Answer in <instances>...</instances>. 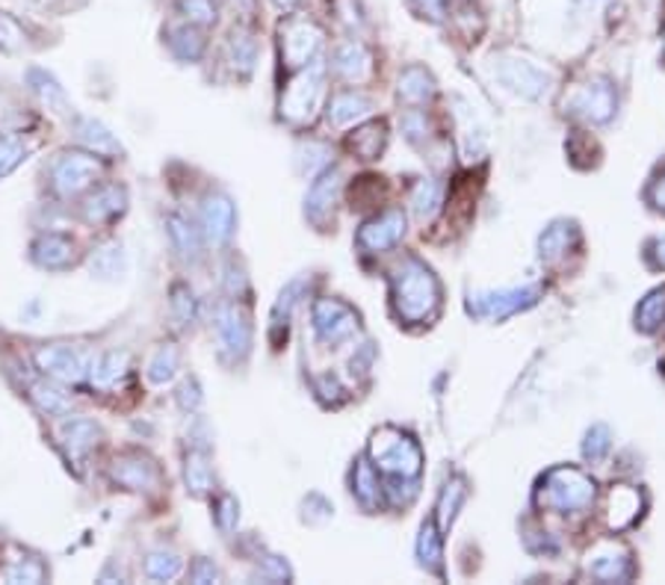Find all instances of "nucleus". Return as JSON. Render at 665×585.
Instances as JSON below:
<instances>
[{"label": "nucleus", "mask_w": 665, "mask_h": 585, "mask_svg": "<svg viewBox=\"0 0 665 585\" xmlns=\"http://www.w3.org/2000/svg\"><path fill=\"white\" fill-rule=\"evenodd\" d=\"M37 145L28 143L24 136H0V180L19 169L21 163L30 160Z\"/></svg>", "instance_id": "obj_18"}, {"label": "nucleus", "mask_w": 665, "mask_h": 585, "mask_svg": "<svg viewBox=\"0 0 665 585\" xmlns=\"http://www.w3.org/2000/svg\"><path fill=\"white\" fill-rule=\"evenodd\" d=\"M166 45L178 60L184 63H196L198 56L205 54V36H201V28H193V24H178V28H166Z\"/></svg>", "instance_id": "obj_13"}, {"label": "nucleus", "mask_w": 665, "mask_h": 585, "mask_svg": "<svg viewBox=\"0 0 665 585\" xmlns=\"http://www.w3.org/2000/svg\"><path fill=\"white\" fill-rule=\"evenodd\" d=\"M0 579L3 583H45L48 579V565L39 556H21L15 562H10L7 567H0Z\"/></svg>", "instance_id": "obj_15"}, {"label": "nucleus", "mask_w": 665, "mask_h": 585, "mask_svg": "<svg viewBox=\"0 0 665 585\" xmlns=\"http://www.w3.org/2000/svg\"><path fill=\"white\" fill-rule=\"evenodd\" d=\"M110 479L125 488V491L143 494V491H154L160 485V470L152 459H145L139 452H125V456H118L110 464Z\"/></svg>", "instance_id": "obj_3"}, {"label": "nucleus", "mask_w": 665, "mask_h": 585, "mask_svg": "<svg viewBox=\"0 0 665 585\" xmlns=\"http://www.w3.org/2000/svg\"><path fill=\"white\" fill-rule=\"evenodd\" d=\"M101 178V160L98 154L92 152H65L56 157V163L51 166V184L63 196H81L86 189Z\"/></svg>", "instance_id": "obj_1"}, {"label": "nucleus", "mask_w": 665, "mask_h": 585, "mask_svg": "<svg viewBox=\"0 0 665 585\" xmlns=\"http://www.w3.org/2000/svg\"><path fill=\"white\" fill-rule=\"evenodd\" d=\"M33 361L48 378H54L60 385H77L90 376L92 367L90 355L72 343H45V346H39Z\"/></svg>", "instance_id": "obj_2"}, {"label": "nucleus", "mask_w": 665, "mask_h": 585, "mask_svg": "<svg viewBox=\"0 0 665 585\" xmlns=\"http://www.w3.org/2000/svg\"><path fill=\"white\" fill-rule=\"evenodd\" d=\"M30 258L37 267L48 272H63L69 270L77 258V246L69 234H56V231H48V234H39L33 243H30Z\"/></svg>", "instance_id": "obj_5"}, {"label": "nucleus", "mask_w": 665, "mask_h": 585, "mask_svg": "<svg viewBox=\"0 0 665 585\" xmlns=\"http://www.w3.org/2000/svg\"><path fill=\"white\" fill-rule=\"evenodd\" d=\"M175 373H178V349L172 343H163L160 349L152 355V361H148L145 376H148L152 385H166V382L175 378Z\"/></svg>", "instance_id": "obj_22"}, {"label": "nucleus", "mask_w": 665, "mask_h": 585, "mask_svg": "<svg viewBox=\"0 0 665 585\" xmlns=\"http://www.w3.org/2000/svg\"><path fill=\"white\" fill-rule=\"evenodd\" d=\"M320 39H323V33H320V28H316L314 21H288V24L281 28V48H284L288 65H293V69L305 65L308 60L314 56L316 48H320Z\"/></svg>", "instance_id": "obj_4"}, {"label": "nucleus", "mask_w": 665, "mask_h": 585, "mask_svg": "<svg viewBox=\"0 0 665 585\" xmlns=\"http://www.w3.org/2000/svg\"><path fill=\"white\" fill-rule=\"evenodd\" d=\"M184 479H187V488L196 497L207 494L210 485H214V473H210V464L201 452H189L187 464H184Z\"/></svg>", "instance_id": "obj_24"}, {"label": "nucleus", "mask_w": 665, "mask_h": 585, "mask_svg": "<svg viewBox=\"0 0 665 585\" xmlns=\"http://www.w3.org/2000/svg\"><path fill=\"white\" fill-rule=\"evenodd\" d=\"M90 275L101 284H116L127 275V252L125 246L118 240H110V243L98 246L95 252L90 254Z\"/></svg>", "instance_id": "obj_8"}, {"label": "nucleus", "mask_w": 665, "mask_h": 585, "mask_svg": "<svg viewBox=\"0 0 665 585\" xmlns=\"http://www.w3.org/2000/svg\"><path fill=\"white\" fill-rule=\"evenodd\" d=\"M166 231H169L172 243H175V249H178L184 258H196V254L201 252V240H198L196 226H193L187 217L169 213V217H166Z\"/></svg>", "instance_id": "obj_16"}, {"label": "nucleus", "mask_w": 665, "mask_h": 585, "mask_svg": "<svg viewBox=\"0 0 665 585\" xmlns=\"http://www.w3.org/2000/svg\"><path fill=\"white\" fill-rule=\"evenodd\" d=\"M28 7L42 12H63V10H74V7H81L83 0H24Z\"/></svg>", "instance_id": "obj_27"}, {"label": "nucleus", "mask_w": 665, "mask_h": 585, "mask_svg": "<svg viewBox=\"0 0 665 585\" xmlns=\"http://www.w3.org/2000/svg\"><path fill=\"white\" fill-rule=\"evenodd\" d=\"M175 10L193 28H214L219 21V0H175Z\"/></svg>", "instance_id": "obj_20"}, {"label": "nucleus", "mask_w": 665, "mask_h": 585, "mask_svg": "<svg viewBox=\"0 0 665 585\" xmlns=\"http://www.w3.org/2000/svg\"><path fill=\"white\" fill-rule=\"evenodd\" d=\"M201 219L210 240L216 243H226L228 237L235 234V205L226 196H210L201 208Z\"/></svg>", "instance_id": "obj_12"}, {"label": "nucleus", "mask_w": 665, "mask_h": 585, "mask_svg": "<svg viewBox=\"0 0 665 585\" xmlns=\"http://www.w3.org/2000/svg\"><path fill=\"white\" fill-rule=\"evenodd\" d=\"M276 3H279L281 10H290V7H297L299 0H276Z\"/></svg>", "instance_id": "obj_30"}, {"label": "nucleus", "mask_w": 665, "mask_h": 585, "mask_svg": "<svg viewBox=\"0 0 665 585\" xmlns=\"http://www.w3.org/2000/svg\"><path fill=\"white\" fill-rule=\"evenodd\" d=\"M60 441L77 459V456H86L104 441V429L90 417H74V420H65L63 429H60Z\"/></svg>", "instance_id": "obj_10"}, {"label": "nucleus", "mask_w": 665, "mask_h": 585, "mask_svg": "<svg viewBox=\"0 0 665 585\" xmlns=\"http://www.w3.org/2000/svg\"><path fill=\"white\" fill-rule=\"evenodd\" d=\"M74 136H77V143H81L86 152L98 154V157H122V154H125L116 134H113L104 122H98V118H74Z\"/></svg>", "instance_id": "obj_7"}, {"label": "nucleus", "mask_w": 665, "mask_h": 585, "mask_svg": "<svg viewBox=\"0 0 665 585\" xmlns=\"http://www.w3.org/2000/svg\"><path fill=\"white\" fill-rule=\"evenodd\" d=\"M127 361H131V355H127L125 349L104 352V355H101V358L90 367L92 385L110 387L113 382H118V376H122V373L127 369Z\"/></svg>", "instance_id": "obj_17"}, {"label": "nucleus", "mask_w": 665, "mask_h": 585, "mask_svg": "<svg viewBox=\"0 0 665 585\" xmlns=\"http://www.w3.org/2000/svg\"><path fill=\"white\" fill-rule=\"evenodd\" d=\"M228 54H231V65L237 72L249 74L254 69V60H258V42L246 28H237L228 39Z\"/></svg>", "instance_id": "obj_19"}, {"label": "nucleus", "mask_w": 665, "mask_h": 585, "mask_svg": "<svg viewBox=\"0 0 665 585\" xmlns=\"http://www.w3.org/2000/svg\"><path fill=\"white\" fill-rule=\"evenodd\" d=\"M30 394V403L42 411L45 417H65L72 415L74 408V399L65 394V387H60V382H54V378H39V382H33V385L28 387Z\"/></svg>", "instance_id": "obj_9"}, {"label": "nucleus", "mask_w": 665, "mask_h": 585, "mask_svg": "<svg viewBox=\"0 0 665 585\" xmlns=\"http://www.w3.org/2000/svg\"><path fill=\"white\" fill-rule=\"evenodd\" d=\"M127 210V189L118 184H107L92 192L90 199L83 201V219L90 226H101V222H113Z\"/></svg>", "instance_id": "obj_6"}, {"label": "nucleus", "mask_w": 665, "mask_h": 585, "mask_svg": "<svg viewBox=\"0 0 665 585\" xmlns=\"http://www.w3.org/2000/svg\"><path fill=\"white\" fill-rule=\"evenodd\" d=\"M178 403H180V408H187V411L198 408V403H201V394H198V382H196V378H189V382H184V385H180Z\"/></svg>", "instance_id": "obj_26"}, {"label": "nucleus", "mask_w": 665, "mask_h": 585, "mask_svg": "<svg viewBox=\"0 0 665 585\" xmlns=\"http://www.w3.org/2000/svg\"><path fill=\"white\" fill-rule=\"evenodd\" d=\"M189 579L193 583H210V579H219V571L205 558H198L196 567H189Z\"/></svg>", "instance_id": "obj_28"}, {"label": "nucleus", "mask_w": 665, "mask_h": 585, "mask_svg": "<svg viewBox=\"0 0 665 585\" xmlns=\"http://www.w3.org/2000/svg\"><path fill=\"white\" fill-rule=\"evenodd\" d=\"M237 521V500L235 497H222V503H219V523H222V530H231Z\"/></svg>", "instance_id": "obj_29"}, {"label": "nucleus", "mask_w": 665, "mask_h": 585, "mask_svg": "<svg viewBox=\"0 0 665 585\" xmlns=\"http://www.w3.org/2000/svg\"><path fill=\"white\" fill-rule=\"evenodd\" d=\"M0 51L10 56L30 51L28 30H24V24H21L15 15H10V12H0Z\"/></svg>", "instance_id": "obj_21"}, {"label": "nucleus", "mask_w": 665, "mask_h": 585, "mask_svg": "<svg viewBox=\"0 0 665 585\" xmlns=\"http://www.w3.org/2000/svg\"><path fill=\"white\" fill-rule=\"evenodd\" d=\"M24 83L30 86V92L37 95L48 109H54V113H69V95L60 86L54 74L42 69V65H30L28 72H24Z\"/></svg>", "instance_id": "obj_11"}, {"label": "nucleus", "mask_w": 665, "mask_h": 585, "mask_svg": "<svg viewBox=\"0 0 665 585\" xmlns=\"http://www.w3.org/2000/svg\"><path fill=\"white\" fill-rule=\"evenodd\" d=\"M216 332H219V343H222V349L231 352H246L249 346V325L237 311L231 307H222L219 316H216Z\"/></svg>", "instance_id": "obj_14"}, {"label": "nucleus", "mask_w": 665, "mask_h": 585, "mask_svg": "<svg viewBox=\"0 0 665 585\" xmlns=\"http://www.w3.org/2000/svg\"><path fill=\"white\" fill-rule=\"evenodd\" d=\"M172 314L178 316L180 325L193 323L196 316V299H193V290L184 288V284H175L172 288Z\"/></svg>", "instance_id": "obj_25"}, {"label": "nucleus", "mask_w": 665, "mask_h": 585, "mask_svg": "<svg viewBox=\"0 0 665 585\" xmlns=\"http://www.w3.org/2000/svg\"><path fill=\"white\" fill-rule=\"evenodd\" d=\"M180 567H184L180 556H175L169 550H154V553L145 556L143 571L154 583H166V579H175V576L180 574Z\"/></svg>", "instance_id": "obj_23"}]
</instances>
